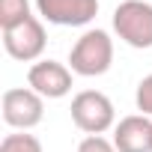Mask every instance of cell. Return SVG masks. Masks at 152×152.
<instances>
[{"mask_svg":"<svg viewBox=\"0 0 152 152\" xmlns=\"http://www.w3.org/2000/svg\"><path fill=\"white\" fill-rule=\"evenodd\" d=\"M113 66V39L107 30H84L69 51V69L81 78H99Z\"/></svg>","mask_w":152,"mask_h":152,"instance_id":"6da1fadb","label":"cell"},{"mask_svg":"<svg viewBox=\"0 0 152 152\" xmlns=\"http://www.w3.org/2000/svg\"><path fill=\"white\" fill-rule=\"evenodd\" d=\"M113 33L137 51L152 48V3L146 0H122L113 9Z\"/></svg>","mask_w":152,"mask_h":152,"instance_id":"7a4b0ae2","label":"cell"},{"mask_svg":"<svg viewBox=\"0 0 152 152\" xmlns=\"http://www.w3.org/2000/svg\"><path fill=\"white\" fill-rule=\"evenodd\" d=\"M72 122L84 134H104V131L116 128L113 102L99 90H81L72 99Z\"/></svg>","mask_w":152,"mask_h":152,"instance_id":"3957f363","label":"cell"},{"mask_svg":"<svg viewBox=\"0 0 152 152\" xmlns=\"http://www.w3.org/2000/svg\"><path fill=\"white\" fill-rule=\"evenodd\" d=\"M0 110H3V122L9 128L30 131L45 119V99L30 87H12V90L3 93Z\"/></svg>","mask_w":152,"mask_h":152,"instance_id":"277c9868","label":"cell"},{"mask_svg":"<svg viewBox=\"0 0 152 152\" xmlns=\"http://www.w3.org/2000/svg\"><path fill=\"white\" fill-rule=\"evenodd\" d=\"M45 45H48V33L42 18L36 15L12 30H3V48L18 63H39V57L45 54Z\"/></svg>","mask_w":152,"mask_h":152,"instance_id":"5b68a950","label":"cell"},{"mask_svg":"<svg viewBox=\"0 0 152 152\" xmlns=\"http://www.w3.org/2000/svg\"><path fill=\"white\" fill-rule=\"evenodd\" d=\"M36 9L54 27H87L99 15V0H36Z\"/></svg>","mask_w":152,"mask_h":152,"instance_id":"8992f818","label":"cell"},{"mask_svg":"<svg viewBox=\"0 0 152 152\" xmlns=\"http://www.w3.org/2000/svg\"><path fill=\"white\" fill-rule=\"evenodd\" d=\"M72 69L57 60H39L27 69V87L42 99H66L72 93Z\"/></svg>","mask_w":152,"mask_h":152,"instance_id":"52a82bcc","label":"cell"},{"mask_svg":"<svg viewBox=\"0 0 152 152\" xmlns=\"http://www.w3.org/2000/svg\"><path fill=\"white\" fill-rule=\"evenodd\" d=\"M116 152H152V119L143 113L122 116L113 128Z\"/></svg>","mask_w":152,"mask_h":152,"instance_id":"ba28073f","label":"cell"},{"mask_svg":"<svg viewBox=\"0 0 152 152\" xmlns=\"http://www.w3.org/2000/svg\"><path fill=\"white\" fill-rule=\"evenodd\" d=\"M27 18H33L30 0H0V27L3 30H12V27L24 24Z\"/></svg>","mask_w":152,"mask_h":152,"instance_id":"9c48e42d","label":"cell"},{"mask_svg":"<svg viewBox=\"0 0 152 152\" xmlns=\"http://www.w3.org/2000/svg\"><path fill=\"white\" fill-rule=\"evenodd\" d=\"M0 152H42V143L36 134L15 131V134H6L0 140Z\"/></svg>","mask_w":152,"mask_h":152,"instance_id":"30bf717a","label":"cell"},{"mask_svg":"<svg viewBox=\"0 0 152 152\" xmlns=\"http://www.w3.org/2000/svg\"><path fill=\"white\" fill-rule=\"evenodd\" d=\"M134 104H137V110H140L143 116L152 119V75H146V78L137 84V90H134Z\"/></svg>","mask_w":152,"mask_h":152,"instance_id":"8fae6325","label":"cell"},{"mask_svg":"<svg viewBox=\"0 0 152 152\" xmlns=\"http://www.w3.org/2000/svg\"><path fill=\"white\" fill-rule=\"evenodd\" d=\"M78 152H116V146H113V140H107L102 134H87L78 143Z\"/></svg>","mask_w":152,"mask_h":152,"instance_id":"7c38bea8","label":"cell"}]
</instances>
